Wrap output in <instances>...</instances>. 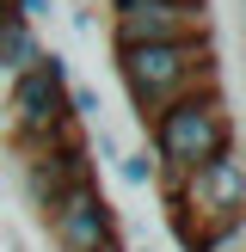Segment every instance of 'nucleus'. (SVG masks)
<instances>
[{
    "label": "nucleus",
    "instance_id": "1",
    "mask_svg": "<svg viewBox=\"0 0 246 252\" xmlns=\"http://www.w3.org/2000/svg\"><path fill=\"white\" fill-rule=\"evenodd\" d=\"M111 56H117V80L142 123L191 93H221L228 86L215 43H135V49H111Z\"/></svg>",
    "mask_w": 246,
    "mask_h": 252
},
{
    "label": "nucleus",
    "instance_id": "2",
    "mask_svg": "<svg viewBox=\"0 0 246 252\" xmlns=\"http://www.w3.org/2000/svg\"><path fill=\"white\" fill-rule=\"evenodd\" d=\"M148 129V154H154L160 179L154 185H179L184 172H197L203 160H215L221 148H234V111H228V86L221 93H191L179 105L154 111L142 123Z\"/></svg>",
    "mask_w": 246,
    "mask_h": 252
},
{
    "label": "nucleus",
    "instance_id": "3",
    "mask_svg": "<svg viewBox=\"0 0 246 252\" xmlns=\"http://www.w3.org/2000/svg\"><path fill=\"white\" fill-rule=\"evenodd\" d=\"M68 56L62 49H43V62H37L25 80H12L6 86V129H12V148L19 154H37V148H56V142H68V135H80L74 129V117H68Z\"/></svg>",
    "mask_w": 246,
    "mask_h": 252
},
{
    "label": "nucleus",
    "instance_id": "4",
    "mask_svg": "<svg viewBox=\"0 0 246 252\" xmlns=\"http://www.w3.org/2000/svg\"><path fill=\"white\" fill-rule=\"evenodd\" d=\"M111 49L135 43H215V0L179 6V0H105Z\"/></svg>",
    "mask_w": 246,
    "mask_h": 252
},
{
    "label": "nucleus",
    "instance_id": "5",
    "mask_svg": "<svg viewBox=\"0 0 246 252\" xmlns=\"http://www.w3.org/2000/svg\"><path fill=\"white\" fill-rule=\"evenodd\" d=\"M37 221L49 228V246H56V252H111V246H123L117 209H111V197L98 191V179L62 191Z\"/></svg>",
    "mask_w": 246,
    "mask_h": 252
},
{
    "label": "nucleus",
    "instance_id": "6",
    "mask_svg": "<svg viewBox=\"0 0 246 252\" xmlns=\"http://www.w3.org/2000/svg\"><path fill=\"white\" fill-rule=\"evenodd\" d=\"M160 197H179L197 216V228H215V221L246 216V160H240V148H221L215 160H203L197 172H184L179 185H160Z\"/></svg>",
    "mask_w": 246,
    "mask_h": 252
},
{
    "label": "nucleus",
    "instance_id": "7",
    "mask_svg": "<svg viewBox=\"0 0 246 252\" xmlns=\"http://www.w3.org/2000/svg\"><path fill=\"white\" fill-rule=\"evenodd\" d=\"M92 179V154H86V135H68V142L56 148H37V154H25V197H31V209L43 216L49 203H56L62 191H74V185Z\"/></svg>",
    "mask_w": 246,
    "mask_h": 252
},
{
    "label": "nucleus",
    "instance_id": "8",
    "mask_svg": "<svg viewBox=\"0 0 246 252\" xmlns=\"http://www.w3.org/2000/svg\"><path fill=\"white\" fill-rule=\"evenodd\" d=\"M37 62H43V31H31L12 6H0V98H6V86L25 80Z\"/></svg>",
    "mask_w": 246,
    "mask_h": 252
},
{
    "label": "nucleus",
    "instance_id": "9",
    "mask_svg": "<svg viewBox=\"0 0 246 252\" xmlns=\"http://www.w3.org/2000/svg\"><path fill=\"white\" fill-rule=\"evenodd\" d=\"M68 117H74V129L105 123V93H98L92 80H68Z\"/></svg>",
    "mask_w": 246,
    "mask_h": 252
},
{
    "label": "nucleus",
    "instance_id": "10",
    "mask_svg": "<svg viewBox=\"0 0 246 252\" xmlns=\"http://www.w3.org/2000/svg\"><path fill=\"white\" fill-rule=\"evenodd\" d=\"M117 179L129 185V191H148V185L160 179V166H154L148 148H123V154H117Z\"/></svg>",
    "mask_w": 246,
    "mask_h": 252
},
{
    "label": "nucleus",
    "instance_id": "11",
    "mask_svg": "<svg viewBox=\"0 0 246 252\" xmlns=\"http://www.w3.org/2000/svg\"><path fill=\"white\" fill-rule=\"evenodd\" d=\"M197 252H246V216H234V221H215V228H203Z\"/></svg>",
    "mask_w": 246,
    "mask_h": 252
},
{
    "label": "nucleus",
    "instance_id": "12",
    "mask_svg": "<svg viewBox=\"0 0 246 252\" xmlns=\"http://www.w3.org/2000/svg\"><path fill=\"white\" fill-rule=\"evenodd\" d=\"M12 12H19V19L37 31V25H49V19H56V0H12Z\"/></svg>",
    "mask_w": 246,
    "mask_h": 252
},
{
    "label": "nucleus",
    "instance_id": "13",
    "mask_svg": "<svg viewBox=\"0 0 246 252\" xmlns=\"http://www.w3.org/2000/svg\"><path fill=\"white\" fill-rule=\"evenodd\" d=\"M74 31H80V37H92V31H98V19H92V6H80V12H74Z\"/></svg>",
    "mask_w": 246,
    "mask_h": 252
},
{
    "label": "nucleus",
    "instance_id": "14",
    "mask_svg": "<svg viewBox=\"0 0 246 252\" xmlns=\"http://www.w3.org/2000/svg\"><path fill=\"white\" fill-rule=\"evenodd\" d=\"M123 252H154V246H123Z\"/></svg>",
    "mask_w": 246,
    "mask_h": 252
},
{
    "label": "nucleus",
    "instance_id": "15",
    "mask_svg": "<svg viewBox=\"0 0 246 252\" xmlns=\"http://www.w3.org/2000/svg\"><path fill=\"white\" fill-rule=\"evenodd\" d=\"M179 6H203V0H179Z\"/></svg>",
    "mask_w": 246,
    "mask_h": 252
},
{
    "label": "nucleus",
    "instance_id": "16",
    "mask_svg": "<svg viewBox=\"0 0 246 252\" xmlns=\"http://www.w3.org/2000/svg\"><path fill=\"white\" fill-rule=\"evenodd\" d=\"M111 252H123V246H111Z\"/></svg>",
    "mask_w": 246,
    "mask_h": 252
}]
</instances>
